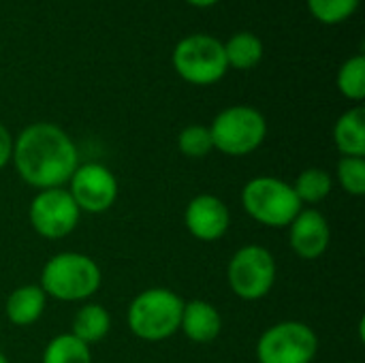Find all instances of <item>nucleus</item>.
I'll return each instance as SVG.
<instances>
[{
    "label": "nucleus",
    "mask_w": 365,
    "mask_h": 363,
    "mask_svg": "<svg viewBox=\"0 0 365 363\" xmlns=\"http://www.w3.org/2000/svg\"><path fill=\"white\" fill-rule=\"evenodd\" d=\"M11 163L19 180L36 190L64 188L79 167V150L62 126L32 122L13 137Z\"/></svg>",
    "instance_id": "obj_1"
},
{
    "label": "nucleus",
    "mask_w": 365,
    "mask_h": 363,
    "mask_svg": "<svg viewBox=\"0 0 365 363\" xmlns=\"http://www.w3.org/2000/svg\"><path fill=\"white\" fill-rule=\"evenodd\" d=\"M103 285V272L98 263L83 252H58L47 259L41 270L38 287L51 300L75 304L88 302Z\"/></svg>",
    "instance_id": "obj_2"
},
{
    "label": "nucleus",
    "mask_w": 365,
    "mask_h": 363,
    "mask_svg": "<svg viewBox=\"0 0 365 363\" xmlns=\"http://www.w3.org/2000/svg\"><path fill=\"white\" fill-rule=\"evenodd\" d=\"M184 300L167 289L152 287L133 297L126 310V323L133 336L143 342H163L180 332Z\"/></svg>",
    "instance_id": "obj_3"
},
{
    "label": "nucleus",
    "mask_w": 365,
    "mask_h": 363,
    "mask_svg": "<svg viewBox=\"0 0 365 363\" xmlns=\"http://www.w3.org/2000/svg\"><path fill=\"white\" fill-rule=\"evenodd\" d=\"M242 208L259 225L269 229H284L304 210L293 186L274 175H259L244 184Z\"/></svg>",
    "instance_id": "obj_4"
},
{
    "label": "nucleus",
    "mask_w": 365,
    "mask_h": 363,
    "mask_svg": "<svg viewBox=\"0 0 365 363\" xmlns=\"http://www.w3.org/2000/svg\"><path fill=\"white\" fill-rule=\"evenodd\" d=\"M207 128L214 150L233 158L257 152L267 137L265 116L250 105H231L222 109Z\"/></svg>",
    "instance_id": "obj_5"
},
{
    "label": "nucleus",
    "mask_w": 365,
    "mask_h": 363,
    "mask_svg": "<svg viewBox=\"0 0 365 363\" xmlns=\"http://www.w3.org/2000/svg\"><path fill=\"white\" fill-rule=\"evenodd\" d=\"M278 278L274 255L259 244H246L233 252L227 263V285L242 302H259L267 297Z\"/></svg>",
    "instance_id": "obj_6"
},
{
    "label": "nucleus",
    "mask_w": 365,
    "mask_h": 363,
    "mask_svg": "<svg viewBox=\"0 0 365 363\" xmlns=\"http://www.w3.org/2000/svg\"><path fill=\"white\" fill-rule=\"evenodd\" d=\"M175 73L192 86L218 83L227 71L225 45L212 34H190L184 36L171 56Z\"/></svg>",
    "instance_id": "obj_7"
},
{
    "label": "nucleus",
    "mask_w": 365,
    "mask_h": 363,
    "mask_svg": "<svg viewBox=\"0 0 365 363\" xmlns=\"http://www.w3.org/2000/svg\"><path fill=\"white\" fill-rule=\"evenodd\" d=\"M319 353L317 332L302 321H280L267 327L255 347L257 363H312Z\"/></svg>",
    "instance_id": "obj_8"
},
{
    "label": "nucleus",
    "mask_w": 365,
    "mask_h": 363,
    "mask_svg": "<svg viewBox=\"0 0 365 363\" xmlns=\"http://www.w3.org/2000/svg\"><path fill=\"white\" fill-rule=\"evenodd\" d=\"M81 212L66 188L38 190L28 205V220L36 235L45 240L68 237L79 225Z\"/></svg>",
    "instance_id": "obj_9"
},
{
    "label": "nucleus",
    "mask_w": 365,
    "mask_h": 363,
    "mask_svg": "<svg viewBox=\"0 0 365 363\" xmlns=\"http://www.w3.org/2000/svg\"><path fill=\"white\" fill-rule=\"evenodd\" d=\"M83 214H105L118 201L120 184L113 171L101 163H83L75 169L66 188Z\"/></svg>",
    "instance_id": "obj_10"
},
{
    "label": "nucleus",
    "mask_w": 365,
    "mask_h": 363,
    "mask_svg": "<svg viewBox=\"0 0 365 363\" xmlns=\"http://www.w3.org/2000/svg\"><path fill=\"white\" fill-rule=\"evenodd\" d=\"M184 225L195 240L218 242L229 233L231 212L220 197L203 193L188 201L184 210Z\"/></svg>",
    "instance_id": "obj_11"
},
{
    "label": "nucleus",
    "mask_w": 365,
    "mask_h": 363,
    "mask_svg": "<svg viewBox=\"0 0 365 363\" xmlns=\"http://www.w3.org/2000/svg\"><path fill=\"white\" fill-rule=\"evenodd\" d=\"M287 229L291 250L304 261L321 259L331 244L329 220L317 208H304Z\"/></svg>",
    "instance_id": "obj_12"
},
{
    "label": "nucleus",
    "mask_w": 365,
    "mask_h": 363,
    "mask_svg": "<svg viewBox=\"0 0 365 363\" xmlns=\"http://www.w3.org/2000/svg\"><path fill=\"white\" fill-rule=\"evenodd\" d=\"M180 332L195 344H210L222 332V317L218 308L205 300L184 302Z\"/></svg>",
    "instance_id": "obj_13"
},
{
    "label": "nucleus",
    "mask_w": 365,
    "mask_h": 363,
    "mask_svg": "<svg viewBox=\"0 0 365 363\" xmlns=\"http://www.w3.org/2000/svg\"><path fill=\"white\" fill-rule=\"evenodd\" d=\"M45 306H47V295L38 285H21L9 293L4 302V315L11 325L30 327L43 317Z\"/></svg>",
    "instance_id": "obj_14"
},
{
    "label": "nucleus",
    "mask_w": 365,
    "mask_h": 363,
    "mask_svg": "<svg viewBox=\"0 0 365 363\" xmlns=\"http://www.w3.org/2000/svg\"><path fill=\"white\" fill-rule=\"evenodd\" d=\"M334 141L342 156H365V111L361 105L344 111L334 126Z\"/></svg>",
    "instance_id": "obj_15"
},
{
    "label": "nucleus",
    "mask_w": 365,
    "mask_h": 363,
    "mask_svg": "<svg viewBox=\"0 0 365 363\" xmlns=\"http://www.w3.org/2000/svg\"><path fill=\"white\" fill-rule=\"evenodd\" d=\"M109 332H111L109 310L101 304H94V302L83 304L75 312L73 323H71V334L88 347L105 340Z\"/></svg>",
    "instance_id": "obj_16"
},
{
    "label": "nucleus",
    "mask_w": 365,
    "mask_h": 363,
    "mask_svg": "<svg viewBox=\"0 0 365 363\" xmlns=\"http://www.w3.org/2000/svg\"><path fill=\"white\" fill-rule=\"evenodd\" d=\"M225 45L227 64L237 71H250L263 60V41L252 32H237Z\"/></svg>",
    "instance_id": "obj_17"
},
{
    "label": "nucleus",
    "mask_w": 365,
    "mask_h": 363,
    "mask_svg": "<svg viewBox=\"0 0 365 363\" xmlns=\"http://www.w3.org/2000/svg\"><path fill=\"white\" fill-rule=\"evenodd\" d=\"M291 186H293V190H295L302 205H317V203L325 201L331 195L334 178H331V173L327 169L308 167L295 178V182Z\"/></svg>",
    "instance_id": "obj_18"
},
{
    "label": "nucleus",
    "mask_w": 365,
    "mask_h": 363,
    "mask_svg": "<svg viewBox=\"0 0 365 363\" xmlns=\"http://www.w3.org/2000/svg\"><path fill=\"white\" fill-rule=\"evenodd\" d=\"M41 363H92V347L77 340L71 332L58 334L45 344Z\"/></svg>",
    "instance_id": "obj_19"
},
{
    "label": "nucleus",
    "mask_w": 365,
    "mask_h": 363,
    "mask_svg": "<svg viewBox=\"0 0 365 363\" xmlns=\"http://www.w3.org/2000/svg\"><path fill=\"white\" fill-rule=\"evenodd\" d=\"M338 90L349 101L361 103L365 98V56L357 53L342 62L338 71Z\"/></svg>",
    "instance_id": "obj_20"
},
{
    "label": "nucleus",
    "mask_w": 365,
    "mask_h": 363,
    "mask_svg": "<svg viewBox=\"0 0 365 363\" xmlns=\"http://www.w3.org/2000/svg\"><path fill=\"white\" fill-rule=\"evenodd\" d=\"M336 178L342 190L351 197L365 195V158L359 156H342L336 167Z\"/></svg>",
    "instance_id": "obj_21"
},
{
    "label": "nucleus",
    "mask_w": 365,
    "mask_h": 363,
    "mask_svg": "<svg viewBox=\"0 0 365 363\" xmlns=\"http://www.w3.org/2000/svg\"><path fill=\"white\" fill-rule=\"evenodd\" d=\"M178 148L186 158H205L214 150L210 128L203 124H188L178 135Z\"/></svg>",
    "instance_id": "obj_22"
},
{
    "label": "nucleus",
    "mask_w": 365,
    "mask_h": 363,
    "mask_svg": "<svg viewBox=\"0 0 365 363\" xmlns=\"http://www.w3.org/2000/svg\"><path fill=\"white\" fill-rule=\"evenodd\" d=\"M361 0H306L308 11L321 24H340L349 19Z\"/></svg>",
    "instance_id": "obj_23"
},
{
    "label": "nucleus",
    "mask_w": 365,
    "mask_h": 363,
    "mask_svg": "<svg viewBox=\"0 0 365 363\" xmlns=\"http://www.w3.org/2000/svg\"><path fill=\"white\" fill-rule=\"evenodd\" d=\"M11 156H13V135L0 122V169H4L11 163Z\"/></svg>",
    "instance_id": "obj_24"
},
{
    "label": "nucleus",
    "mask_w": 365,
    "mask_h": 363,
    "mask_svg": "<svg viewBox=\"0 0 365 363\" xmlns=\"http://www.w3.org/2000/svg\"><path fill=\"white\" fill-rule=\"evenodd\" d=\"M188 4H192V6H201V9H205V6H212V4H216L218 0H186Z\"/></svg>",
    "instance_id": "obj_25"
},
{
    "label": "nucleus",
    "mask_w": 365,
    "mask_h": 363,
    "mask_svg": "<svg viewBox=\"0 0 365 363\" xmlns=\"http://www.w3.org/2000/svg\"><path fill=\"white\" fill-rule=\"evenodd\" d=\"M0 363H11V362H9V357H6V355L2 353V349H0Z\"/></svg>",
    "instance_id": "obj_26"
}]
</instances>
